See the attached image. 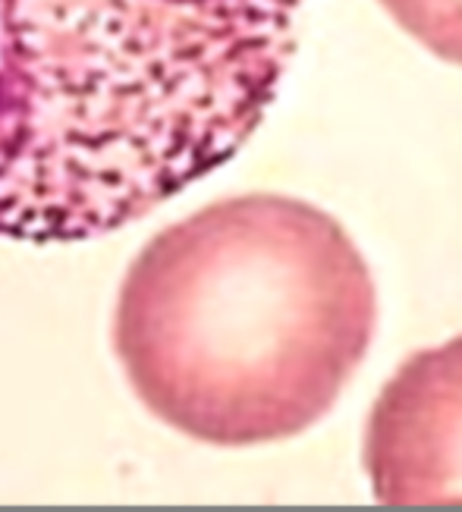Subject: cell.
Returning <instances> with one entry per match:
<instances>
[{"label": "cell", "mask_w": 462, "mask_h": 512, "mask_svg": "<svg viewBox=\"0 0 462 512\" xmlns=\"http://www.w3.org/2000/svg\"><path fill=\"white\" fill-rule=\"evenodd\" d=\"M381 7L431 54L462 66V0H381Z\"/></svg>", "instance_id": "277c9868"}, {"label": "cell", "mask_w": 462, "mask_h": 512, "mask_svg": "<svg viewBox=\"0 0 462 512\" xmlns=\"http://www.w3.org/2000/svg\"><path fill=\"white\" fill-rule=\"evenodd\" d=\"M302 0H0V239L85 242L224 167Z\"/></svg>", "instance_id": "6da1fadb"}, {"label": "cell", "mask_w": 462, "mask_h": 512, "mask_svg": "<svg viewBox=\"0 0 462 512\" xmlns=\"http://www.w3.org/2000/svg\"><path fill=\"white\" fill-rule=\"evenodd\" d=\"M378 327V289L337 217L249 192L136 255L114 352L139 403L211 447L296 437L337 406Z\"/></svg>", "instance_id": "7a4b0ae2"}, {"label": "cell", "mask_w": 462, "mask_h": 512, "mask_svg": "<svg viewBox=\"0 0 462 512\" xmlns=\"http://www.w3.org/2000/svg\"><path fill=\"white\" fill-rule=\"evenodd\" d=\"M362 465L387 506H462V333L418 349L374 399Z\"/></svg>", "instance_id": "3957f363"}]
</instances>
